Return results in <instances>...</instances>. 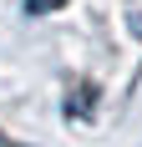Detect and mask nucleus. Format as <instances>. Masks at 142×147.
<instances>
[{
  "label": "nucleus",
  "instance_id": "1",
  "mask_svg": "<svg viewBox=\"0 0 142 147\" xmlns=\"http://www.w3.org/2000/svg\"><path fill=\"white\" fill-rule=\"evenodd\" d=\"M51 5H61V0H26V10H36V15H46Z\"/></svg>",
  "mask_w": 142,
  "mask_h": 147
},
{
  "label": "nucleus",
  "instance_id": "2",
  "mask_svg": "<svg viewBox=\"0 0 142 147\" xmlns=\"http://www.w3.org/2000/svg\"><path fill=\"white\" fill-rule=\"evenodd\" d=\"M0 147H20V142H15V137H5V132H0Z\"/></svg>",
  "mask_w": 142,
  "mask_h": 147
}]
</instances>
